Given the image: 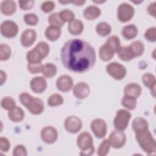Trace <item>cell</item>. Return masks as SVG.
<instances>
[{
	"label": "cell",
	"mask_w": 156,
	"mask_h": 156,
	"mask_svg": "<svg viewBox=\"0 0 156 156\" xmlns=\"http://www.w3.org/2000/svg\"><path fill=\"white\" fill-rule=\"evenodd\" d=\"M41 8L44 12L48 13L55 8V3L52 1H44L41 4Z\"/></svg>",
	"instance_id": "45"
},
{
	"label": "cell",
	"mask_w": 156,
	"mask_h": 156,
	"mask_svg": "<svg viewBox=\"0 0 156 156\" xmlns=\"http://www.w3.org/2000/svg\"><path fill=\"white\" fill-rule=\"evenodd\" d=\"M71 2L74 4L76 5H81L82 4H84L85 2V1H80V0H76V1H71Z\"/></svg>",
	"instance_id": "50"
},
{
	"label": "cell",
	"mask_w": 156,
	"mask_h": 156,
	"mask_svg": "<svg viewBox=\"0 0 156 156\" xmlns=\"http://www.w3.org/2000/svg\"><path fill=\"white\" fill-rule=\"evenodd\" d=\"M142 81L145 86L152 90L153 96H155V77L154 75L151 73H145L142 76Z\"/></svg>",
	"instance_id": "25"
},
{
	"label": "cell",
	"mask_w": 156,
	"mask_h": 156,
	"mask_svg": "<svg viewBox=\"0 0 156 156\" xmlns=\"http://www.w3.org/2000/svg\"><path fill=\"white\" fill-rule=\"evenodd\" d=\"M65 129L71 133H76L82 127L81 119L76 116H69L67 117L64 122Z\"/></svg>",
	"instance_id": "10"
},
{
	"label": "cell",
	"mask_w": 156,
	"mask_h": 156,
	"mask_svg": "<svg viewBox=\"0 0 156 156\" xmlns=\"http://www.w3.org/2000/svg\"><path fill=\"white\" fill-rule=\"evenodd\" d=\"M57 67L54 64L52 63H46L44 65H43L42 68V73L44 75V76L48 77V78H51L55 76L57 74Z\"/></svg>",
	"instance_id": "31"
},
{
	"label": "cell",
	"mask_w": 156,
	"mask_h": 156,
	"mask_svg": "<svg viewBox=\"0 0 156 156\" xmlns=\"http://www.w3.org/2000/svg\"><path fill=\"white\" fill-rule=\"evenodd\" d=\"M142 88L141 86L135 82L129 83L124 88L125 96H130L136 99L141 94Z\"/></svg>",
	"instance_id": "17"
},
{
	"label": "cell",
	"mask_w": 156,
	"mask_h": 156,
	"mask_svg": "<svg viewBox=\"0 0 156 156\" xmlns=\"http://www.w3.org/2000/svg\"><path fill=\"white\" fill-rule=\"evenodd\" d=\"M110 143L108 141V140L105 139L99 145L97 154L99 156H105L106 155L110 150Z\"/></svg>",
	"instance_id": "38"
},
{
	"label": "cell",
	"mask_w": 156,
	"mask_h": 156,
	"mask_svg": "<svg viewBox=\"0 0 156 156\" xmlns=\"http://www.w3.org/2000/svg\"><path fill=\"white\" fill-rule=\"evenodd\" d=\"M24 21L27 25L34 26L37 24L38 21V18L36 14L30 13H27L24 16Z\"/></svg>",
	"instance_id": "41"
},
{
	"label": "cell",
	"mask_w": 156,
	"mask_h": 156,
	"mask_svg": "<svg viewBox=\"0 0 156 156\" xmlns=\"http://www.w3.org/2000/svg\"><path fill=\"white\" fill-rule=\"evenodd\" d=\"M48 22L51 26L61 27L64 25L65 22L61 18L58 13H52L48 17Z\"/></svg>",
	"instance_id": "32"
},
{
	"label": "cell",
	"mask_w": 156,
	"mask_h": 156,
	"mask_svg": "<svg viewBox=\"0 0 156 156\" xmlns=\"http://www.w3.org/2000/svg\"><path fill=\"white\" fill-rule=\"evenodd\" d=\"M73 85V80L68 75H62L56 81V86L58 90L66 92L69 91Z\"/></svg>",
	"instance_id": "14"
},
{
	"label": "cell",
	"mask_w": 156,
	"mask_h": 156,
	"mask_svg": "<svg viewBox=\"0 0 156 156\" xmlns=\"http://www.w3.org/2000/svg\"><path fill=\"white\" fill-rule=\"evenodd\" d=\"M77 144L80 149V155L88 156L94 154L93 140L90 133L86 131L80 133L77 138Z\"/></svg>",
	"instance_id": "4"
},
{
	"label": "cell",
	"mask_w": 156,
	"mask_h": 156,
	"mask_svg": "<svg viewBox=\"0 0 156 156\" xmlns=\"http://www.w3.org/2000/svg\"><path fill=\"white\" fill-rule=\"evenodd\" d=\"M45 36L50 41L57 40L61 35V30L60 27L49 26L45 30Z\"/></svg>",
	"instance_id": "21"
},
{
	"label": "cell",
	"mask_w": 156,
	"mask_h": 156,
	"mask_svg": "<svg viewBox=\"0 0 156 156\" xmlns=\"http://www.w3.org/2000/svg\"><path fill=\"white\" fill-rule=\"evenodd\" d=\"M26 58L29 63H40L43 58L40 53L35 48L27 52Z\"/></svg>",
	"instance_id": "29"
},
{
	"label": "cell",
	"mask_w": 156,
	"mask_h": 156,
	"mask_svg": "<svg viewBox=\"0 0 156 156\" xmlns=\"http://www.w3.org/2000/svg\"><path fill=\"white\" fill-rule=\"evenodd\" d=\"M63 103V97L57 93L52 94L48 99V104L51 107H55Z\"/></svg>",
	"instance_id": "34"
},
{
	"label": "cell",
	"mask_w": 156,
	"mask_h": 156,
	"mask_svg": "<svg viewBox=\"0 0 156 156\" xmlns=\"http://www.w3.org/2000/svg\"><path fill=\"white\" fill-rule=\"evenodd\" d=\"M129 48L131 50L134 57L140 56L141 55L143 54L144 51V44L139 40H136L132 42L129 46Z\"/></svg>",
	"instance_id": "28"
},
{
	"label": "cell",
	"mask_w": 156,
	"mask_h": 156,
	"mask_svg": "<svg viewBox=\"0 0 156 156\" xmlns=\"http://www.w3.org/2000/svg\"><path fill=\"white\" fill-rule=\"evenodd\" d=\"M60 16L64 22H71L74 20V13L69 9L62 10L60 13Z\"/></svg>",
	"instance_id": "40"
},
{
	"label": "cell",
	"mask_w": 156,
	"mask_h": 156,
	"mask_svg": "<svg viewBox=\"0 0 156 156\" xmlns=\"http://www.w3.org/2000/svg\"><path fill=\"white\" fill-rule=\"evenodd\" d=\"M90 87L84 82H80L76 83L73 87V94L76 98L82 99L87 98L90 94Z\"/></svg>",
	"instance_id": "13"
},
{
	"label": "cell",
	"mask_w": 156,
	"mask_h": 156,
	"mask_svg": "<svg viewBox=\"0 0 156 156\" xmlns=\"http://www.w3.org/2000/svg\"><path fill=\"white\" fill-rule=\"evenodd\" d=\"M94 49L87 41L74 38L66 41L61 50V60L68 69L82 73L90 69L96 62Z\"/></svg>",
	"instance_id": "1"
},
{
	"label": "cell",
	"mask_w": 156,
	"mask_h": 156,
	"mask_svg": "<svg viewBox=\"0 0 156 156\" xmlns=\"http://www.w3.org/2000/svg\"><path fill=\"white\" fill-rule=\"evenodd\" d=\"M20 101L28 110L34 115H39L44 110V104L41 99L31 96L27 92L20 94Z\"/></svg>",
	"instance_id": "3"
},
{
	"label": "cell",
	"mask_w": 156,
	"mask_h": 156,
	"mask_svg": "<svg viewBox=\"0 0 156 156\" xmlns=\"http://www.w3.org/2000/svg\"><path fill=\"white\" fill-rule=\"evenodd\" d=\"M107 73L114 79L121 80L126 75V69L121 64L117 62H111L106 66Z\"/></svg>",
	"instance_id": "7"
},
{
	"label": "cell",
	"mask_w": 156,
	"mask_h": 156,
	"mask_svg": "<svg viewBox=\"0 0 156 156\" xmlns=\"http://www.w3.org/2000/svg\"><path fill=\"white\" fill-rule=\"evenodd\" d=\"M147 11L151 15L155 16V2H154L149 4L147 7Z\"/></svg>",
	"instance_id": "48"
},
{
	"label": "cell",
	"mask_w": 156,
	"mask_h": 156,
	"mask_svg": "<svg viewBox=\"0 0 156 156\" xmlns=\"http://www.w3.org/2000/svg\"><path fill=\"white\" fill-rule=\"evenodd\" d=\"M0 77H1V85H2L4 83V82L5 81L6 78H7L5 73L4 71H3L2 70H1L0 71Z\"/></svg>",
	"instance_id": "49"
},
{
	"label": "cell",
	"mask_w": 156,
	"mask_h": 156,
	"mask_svg": "<svg viewBox=\"0 0 156 156\" xmlns=\"http://www.w3.org/2000/svg\"><path fill=\"white\" fill-rule=\"evenodd\" d=\"M9 118L13 122H20L24 118V112L20 107L15 106L9 110L8 113Z\"/></svg>",
	"instance_id": "19"
},
{
	"label": "cell",
	"mask_w": 156,
	"mask_h": 156,
	"mask_svg": "<svg viewBox=\"0 0 156 156\" xmlns=\"http://www.w3.org/2000/svg\"><path fill=\"white\" fill-rule=\"evenodd\" d=\"M111 146L115 149L122 147L126 143V136L125 133L121 130L113 131L108 139Z\"/></svg>",
	"instance_id": "11"
},
{
	"label": "cell",
	"mask_w": 156,
	"mask_h": 156,
	"mask_svg": "<svg viewBox=\"0 0 156 156\" xmlns=\"http://www.w3.org/2000/svg\"><path fill=\"white\" fill-rule=\"evenodd\" d=\"M1 105L2 108L7 110H10L16 106L15 101L10 96L4 97L1 99Z\"/></svg>",
	"instance_id": "37"
},
{
	"label": "cell",
	"mask_w": 156,
	"mask_h": 156,
	"mask_svg": "<svg viewBox=\"0 0 156 156\" xmlns=\"http://www.w3.org/2000/svg\"><path fill=\"white\" fill-rule=\"evenodd\" d=\"M145 38L150 41H155L156 40V28L152 27L149 28L144 33Z\"/></svg>",
	"instance_id": "44"
},
{
	"label": "cell",
	"mask_w": 156,
	"mask_h": 156,
	"mask_svg": "<svg viewBox=\"0 0 156 156\" xmlns=\"http://www.w3.org/2000/svg\"><path fill=\"white\" fill-rule=\"evenodd\" d=\"M101 13V9L98 7L96 5H89L83 11V15L87 19L92 20L99 17Z\"/></svg>",
	"instance_id": "20"
},
{
	"label": "cell",
	"mask_w": 156,
	"mask_h": 156,
	"mask_svg": "<svg viewBox=\"0 0 156 156\" xmlns=\"http://www.w3.org/2000/svg\"><path fill=\"white\" fill-rule=\"evenodd\" d=\"M90 126L91 130L97 138H102L106 135L107 127L104 119L100 118L94 119L91 121Z\"/></svg>",
	"instance_id": "9"
},
{
	"label": "cell",
	"mask_w": 156,
	"mask_h": 156,
	"mask_svg": "<svg viewBox=\"0 0 156 156\" xmlns=\"http://www.w3.org/2000/svg\"><path fill=\"white\" fill-rule=\"evenodd\" d=\"M19 6L21 9L23 10H29L31 9L34 4V1H18Z\"/></svg>",
	"instance_id": "47"
},
{
	"label": "cell",
	"mask_w": 156,
	"mask_h": 156,
	"mask_svg": "<svg viewBox=\"0 0 156 156\" xmlns=\"http://www.w3.org/2000/svg\"><path fill=\"white\" fill-rule=\"evenodd\" d=\"M117 54L119 58L124 61H130L135 57L129 46H121Z\"/></svg>",
	"instance_id": "27"
},
{
	"label": "cell",
	"mask_w": 156,
	"mask_h": 156,
	"mask_svg": "<svg viewBox=\"0 0 156 156\" xmlns=\"http://www.w3.org/2000/svg\"><path fill=\"white\" fill-rule=\"evenodd\" d=\"M27 154L26 148L23 144L16 145L13 150V155L14 156H26Z\"/></svg>",
	"instance_id": "43"
},
{
	"label": "cell",
	"mask_w": 156,
	"mask_h": 156,
	"mask_svg": "<svg viewBox=\"0 0 156 156\" xmlns=\"http://www.w3.org/2000/svg\"><path fill=\"white\" fill-rule=\"evenodd\" d=\"M105 44L108 46L115 52H117L118 50L121 47L120 41L118 37L113 35L110 37L106 41Z\"/></svg>",
	"instance_id": "33"
},
{
	"label": "cell",
	"mask_w": 156,
	"mask_h": 156,
	"mask_svg": "<svg viewBox=\"0 0 156 156\" xmlns=\"http://www.w3.org/2000/svg\"><path fill=\"white\" fill-rule=\"evenodd\" d=\"M115 52L105 43L101 46L99 50V54L101 59L103 61H108L111 60L114 55Z\"/></svg>",
	"instance_id": "22"
},
{
	"label": "cell",
	"mask_w": 156,
	"mask_h": 156,
	"mask_svg": "<svg viewBox=\"0 0 156 156\" xmlns=\"http://www.w3.org/2000/svg\"><path fill=\"white\" fill-rule=\"evenodd\" d=\"M0 8L1 11L3 14L5 15H11L15 12L16 5L13 1H2L1 3Z\"/></svg>",
	"instance_id": "18"
},
{
	"label": "cell",
	"mask_w": 156,
	"mask_h": 156,
	"mask_svg": "<svg viewBox=\"0 0 156 156\" xmlns=\"http://www.w3.org/2000/svg\"><path fill=\"white\" fill-rule=\"evenodd\" d=\"M36 38L37 33L35 30L32 29H27L21 35V43L24 47H29L35 42Z\"/></svg>",
	"instance_id": "16"
},
{
	"label": "cell",
	"mask_w": 156,
	"mask_h": 156,
	"mask_svg": "<svg viewBox=\"0 0 156 156\" xmlns=\"http://www.w3.org/2000/svg\"><path fill=\"white\" fill-rule=\"evenodd\" d=\"M43 65L40 63H28L27 69L32 74H37L42 71Z\"/></svg>",
	"instance_id": "42"
},
{
	"label": "cell",
	"mask_w": 156,
	"mask_h": 156,
	"mask_svg": "<svg viewBox=\"0 0 156 156\" xmlns=\"http://www.w3.org/2000/svg\"><path fill=\"white\" fill-rule=\"evenodd\" d=\"M131 118L130 113L124 109H120L116 112V115L114 119V126L118 130L123 131L129 124Z\"/></svg>",
	"instance_id": "5"
},
{
	"label": "cell",
	"mask_w": 156,
	"mask_h": 156,
	"mask_svg": "<svg viewBox=\"0 0 156 156\" xmlns=\"http://www.w3.org/2000/svg\"><path fill=\"white\" fill-rule=\"evenodd\" d=\"M69 32L73 35H79L83 30V24L79 20H74L68 26Z\"/></svg>",
	"instance_id": "23"
},
{
	"label": "cell",
	"mask_w": 156,
	"mask_h": 156,
	"mask_svg": "<svg viewBox=\"0 0 156 156\" xmlns=\"http://www.w3.org/2000/svg\"><path fill=\"white\" fill-rule=\"evenodd\" d=\"M11 49L7 44L2 43L0 45V60L2 61L8 60L11 55Z\"/></svg>",
	"instance_id": "35"
},
{
	"label": "cell",
	"mask_w": 156,
	"mask_h": 156,
	"mask_svg": "<svg viewBox=\"0 0 156 156\" xmlns=\"http://www.w3.org/2000/svg\"><path fill=\"white\" fill-rule=\"evenodd\" d=\"M135 133L136 139L141 148L148 155L155 154L156 151L155 140L148 129Z\"/></svg>",
	"instance_id": "2"
},
{
	"label": "cell",
	"mask_w": 156,
	"mask_h": 156,
	"mask_svg": "<svg viewBox=\"0 0 156 156\" xmlns=\"http://www.w3.org/2000/svg\"><path fill=\"white\" fill-rule=\"evenodd\" d=\"M41 138L47 144H52L56 141L58 138L57 130L52 126H46L41 131Z\"/></svg>",
	"instance_id": "12"
},
{
	"label": "cell",
	"mask_w": 156,
	"mask_h": 156,
	"mask_svg": "<svg viewBox=\"0 0 156 156\" xmlns=\"http://www.w3.org/2000/svg\"><path fill=\"white\" fill-rule=\"evenodd\" d=\"M94 2H96V3H102V2H105L104 1H93Z\"/></svg>",
	"instance_id": "51"
},
{
	"label": "cell",
	"mask_w": 156,
	"mask_h": 156,
	"mask_svg": "<svg viewBox=\"0 0 156 156\" xmlns=\"http://www.w3.org/2000/svg\"><path fill=\"white\" fill-rule=\"evenodd\" d=\"M35 48L40 53L43 58L46 57L49 52V46L45 41H40L38 43Z\"/></svg>",
	"instance_id": "39"
},
{
	"label": "cell",
	"mask_w": 156,
	"mask_h": 156,
	"mask_svg": "<svg viewBox=\"0 0 156 156\" xmlns=\"http://www.w3.org/2000/svg\"><path fill=\"white\" fill-rule=\"evenodd\" d=\"M135 9L129 3H121L118 7V18L121 22L129 21L133 17Z\"/></svg>",
	"instance_id": "6"
},
{
	"label": "cell",
	"mask_w": 156,
	"mask_h": 156,
	"mask_svg": "<svg viewBox=\"0 0 156 156\" xmlns=\"http://www.w3.org/2000/svg\"><path fill=\"white\" fill-rule=\"evenodd\" d=\"M10 147V143L9 140L5 137L0 138V149L3 152H7Z\"/></svg>",
	"instance_id": "46"
},
{
	"label": "cell",
	"mask_w": 156,
	"mask_h": 156,
	"mask_svg": "<svg viewBox=\"0 0 156 156\" xmlns=\"http://www.w3.org/2000/svg\"><path fill=\"white\" fill-rule=\"evenodd\" d=\"M132 127L133 130L136 132L140 130H145L148 129V122L147 121L141 117H137L135 118L132 124Z\"/></svg>",
	"instance_id": "26"
},
{
	"label": "cell",
	"mask_w": 156,
	"mask_h": 156,
	"mask_svg": "<svg viewBox=\"0 0 156 156\" xmlns=\"http://www.w3.org/2000/svg\"><path fill=\"white\" fill-rule=\"evenodd\" d=\"M121 104L124 107L129 110H133L136 107V99L132 97L124 95V96L121 100Z\"/></svg>",
	"instance_id": "36"
},
{
	"label": "cell",
	"mask_w": 156,
	"mask_h": 156,
	"mask_svg": "<svg viewBox=\"0 0 156 156\" xmlns=\"http://www.w3.org/2000/svg\"><path fill=\"white\" fill-rule=\"evenodd\" d=\"M1 34L7 38H13L18 32V26L16 23L11 20L3 21L0 27Z\"/></svg>",
	"instance_id": "8"
},
{
	"label": "cell",
	"mask_w": 156,
	"mask_h": 156,
	"mask_svg": "<svg viewBox=\"0 0 156 156\" xmlns=\"http://www.w3.org/2000/svg\"><path fill=\"white\" fill-rule=\"evenodd\" d=\"M96 32L101 36L105 37L109 35L112 31L110 25L106 22H100L96 27Z\"/></svg>",
	"instance_id": "30"
},
{
	"label": "cell",
	"mask_w": 156,
	"mask_h": 156,
	"mask_svg": "<svg viewBox=\"0 0 156 156\" xmlns=\"http://www.w3.org/2000/svg\"><path fill=\"white\" fill-rule=\"evenodd\" d=\"M32 90L37 93L43 92L47 87L46 80L42 76H37L32 79L30 82Z\"/></svg>",
	"instance_id": "15"
},
{
	"label": "cell",
	"mask_w": 156,
	"mask_h": 156,
	"mask_svg": "<svg viewBox=\"0 0 156 156\" xmlns=\"http://www.w3.org/2000/svg\"><path fill=\"white\" fill-rule=\"evenodd\" d=\"M138 32V29L134 24L126 25L122 30V36L127 40L134 38L137 35Z\"/></svg>",
	"instance_id": "24"
}]
</instances>
